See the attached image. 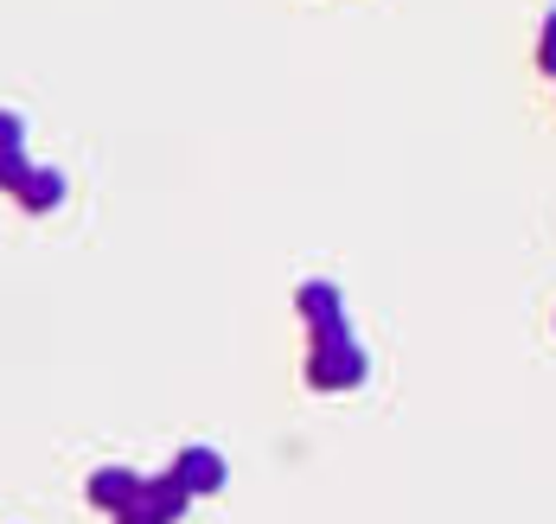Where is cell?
<instances>
[{"instance_id": "7a4b0ae2", "label": "cell", "mask_w": 556, "mask_h": 524, "mask_svg": "<svg viewBox=\"0 0 556 524\" xmlns=\"http://www.w3.org/2000/svg\"><path fill=\"white\" fill-rule=\"evenodd\" d=\"M179 512H186V493L173 486V473H167V480H141V493L115 512V524H173Z\"/></svg>"}, {"instance_id": "52a82bcc", "label": "cell", "mask_w": 556, "mask_h": 524, "mask_svg": "<svg viewBox=\"0 0 556 524\" xmlns=\"http://www.w3.org/2000/svg\"><path fill=\"white\" fill-rule=\"evenodd\" d=\"M538 64H544V71L556 77V13L544 20V46H538Z\"/></svg>"}, {"instance_id": "6da1fadb", "label": "cell", "mask_w": 556, "mask_h": 524, "mask_svg": "<svg viewBox=\"0 0 556 524\" xmlns=\"http://www.w3.org/2000/svg\"><path fill=\"white\" fill-rule=\"evenodd\" d=\"M358 378H365V352L345 333V320L339 327H320L314 346H307V384L314 391H352Z\"/></svg>"}, {"instance_id": "5b68a950", "label": "cell", "mask_w": 556, "mask_h": 524, "mask_svg": "<svg viewBox=\"0 0 556 524\" xmlns=\"http://www.w3.org/2000/svg\"><path fill=\"white\" fill-rule=\"evenodd\" d=\"M7 186H13V199H20L26 212H52L58 192H64V179H58L52 167H46V174H26V167H20V174L7 179Z\"/></svg>"}, {"instance_id": "3957f363", "label": "cell", "mask_w": 556, "mask_h": 524, "mask_svg": "<svg viewBox=\"0 0 556 524\" xmlns=\"http://www.w3.org/2000/svg\"><path fill=\"white\" fill-rule=\"evenodd\" d=\"M173 486H179L186 499L218 493V486H224V461L212 455V448H186V455H179V467H173Z\"/></svg>"}, {"instance_id": "277c9868", "label": "cell", "mask_w": 556, "mask_h": 524, "mask_svg": "<svg viewBox=\"0 0 556 524\" xmlns=\"http://www.w3.org/2000/svg\"><path fill=\"white\" fill-rule=\"evenodd\" d=\"M135 493H141V473H128V467H103V473H90V499H97L103 512H122Z\"/></svg>"}, {"instance_id": "8992f818", "label": "cell", "mask_w": 556, "mask_h": 524, "mask_svg": "<svg viewBox=\"0 0 556 524\" xmlns=\"http://www.w3.org/2000/svg\"><path fill=\"white\" fill-rule=\"evenodd\" d=\"M301 320H307L314 333L345 320V307H339V289H333V282H307V289H301Z\"/></svg>"}]
</instances>
